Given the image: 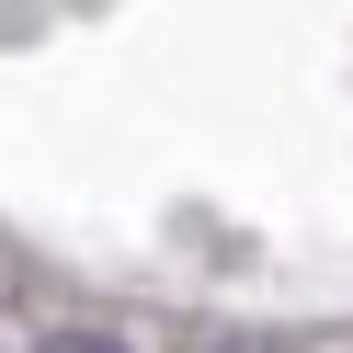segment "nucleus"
<instances>
[{
  "instance_id": "f257e3e1",
  "label": "nucleus",
  "mask_w": 353,
  "mask_h": 353,
  "mask_svg": "<svg viewBox=\"0 0 353 353\" xmlns=\"http://www.w3.org/2000/svg\"><path fill=\"white\" fill-rule=\"evenodd\" d=\"M46 353H125V342H92V330H69V342H46Z\"/></svg>"
}]
</instances>
